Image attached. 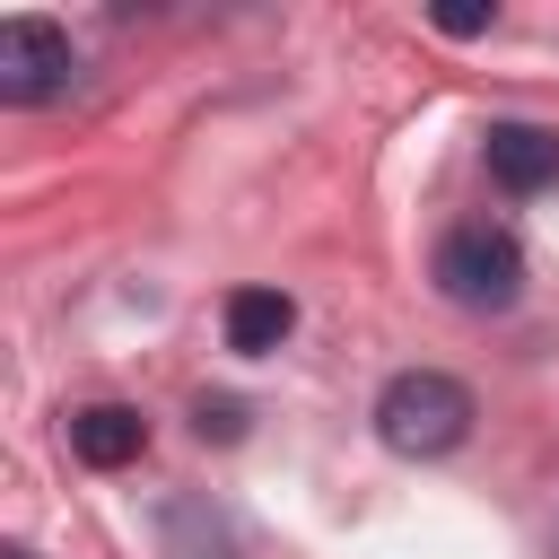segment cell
Instances as JSON below:
<instances>
[{"instance_id": "3", "label": "cell", "mask_w": 559, "mask_h": 559, "mask_svg": "<svg viewBox=\"0 0 559 559\" xmlns=\"http://www.w3.org/2000/svg\"><path fill=\"white\" fill-rule=\"evenodd\" d=\"M70 35L52 17H0V105H52L70 87Z\"/></svg>"}, {"instance_id": "7", "label": "cell", "mask_w": 559, "mask_h": 559, "mask_svg": "<svg viewBox=\"0 0 559 559\" xmlns=\"http://www.w3.org/2000/svg\"><path fill=\"white\" fill-rule=\"evenodd\" d=\"M201 437H218V445H227V437H245V402H227V393H218V402H201Z\"/></svg>"}, {"instance_id": "8", "label": "cell", "mask_w": 559, "mask_h": 559, "mask_svg": "<svg viewBox=\"0 0 559 559\" xmlns=\"http://www.w3.org/2000/svg\"><path fill=\"white\" fill-rule=\"evenodd\" d=\"M437 26H445V35H480V26H489V9H437Z\"/></svg>"}, {"instance_id": "1", "label": "cell", "mask_w": 559, "mask_h": 559, "mask_svg": "<svg viewBox=\"0 0 559 559\" xmlns=\"http://www.w3.org/2000/svg\"><path fill=\"white\" fill-rule=\"evenodd\" d=\"M376 437H384L393 454H411V463L454 454V445L472 437V393H463L445 367H402V376L376 393Z\"/></svg>"}, {"instance_id": "5", "label": "cell", "mask_w": 559, "mask_h": 559, "mask_svg": "<svg viewBox=\"0 0 559 559\" xmlns=\"http://www.w3.org/2000/svg\"><path fill=\"white\" fill-rule=\"evenodd\" d=\"M489 175L507 192L559 183V131H542V122H489Z\"/></svg>"}, {"instance_id": "4", "label": "cell", "mask_w": 559, "mask_h": 559, "mask_svg": "<svg viewBox=\"0 0 559 559\" xmlns=\"http://www.w3.org/2000/svg\"><path fill=\"white\" fill-rule=\"evenodd\" d=\"M140 445H148V419H140L131 402H87V411H70V454H79L87 472H122V463H140Z\"/></svg>"}, {"instance_id": "6", "label": "cell", "mask_w": 559, "mask_h": 559, "mask_svg": "<svg viewBox=\"0 0 559 559\" xmlns=\"http://www.w3.org/2000/svg\"><path fill=\"white\" fill-rule=\"evenodd\" d=\"M288 332H297V306H288L280 288H236V297H227V349L262 358V349H280Z\"/></svg>"}, {"instance_id": "9", "label": "cell", "mask_w": 559, "mask_h": 559, "mask_svg": "<svg viewBox=\"0 0 559 559\" xmlns=\"http://www.w3.org/2000/svg\"><path fill=\"white\" fill-rule=\"evenodd\" d=\"M9 559H35V550H9Z\"/></svg>"}, {"instance_id": "2", "label": "cell", "mask_w": 559, "mask_h": 559, "mask_svg": "<svg viewBox=\"0 0 559 559\" xmlns=\"http://www.w3.org/2000/svg\"><path fill=\"white\" fill-rule=\"evenodd\" d=\"M437 288H445L454 306H472V314H498V306L524 297V245H515L507 227H489V218L445 227V236H437Z\"/></svg>"}]
</instances>
